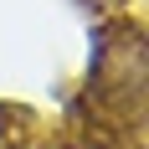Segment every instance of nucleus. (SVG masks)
<instances>
[{
	"instance_id": "nucleus-1",
	"label": "nucleus",
	"mask_w": 149,
	"mask_h": 149,
	"mask_svg": "<svg viewBox=\"0 0 149 149\" xmlns=\"http://www.w3.org/2000/svg\"><path fill=\"white\" fill-rule=\"evenodd\" d=\"M93 98L98 103H118L123 113H139V98H144V52H139V31L134 26L108 31V46L98 52V67H93Z\"/></svg>"
},
{
	"instance_id": "nucleus-2",
	"label": "nucleus",
	"mask_w": 149,
	"mask_h": 149,
	"mask_svg": "<svg viewBox=\"0 0 149 149\" xmlns=\"http://www.w3.org/2000/svg\"><path fill=\"white\" fill-rule=\"evenodd\" d=\"M36 134V113L21 103H0V149H21Z\"/></svg>"
}]
</instances>
